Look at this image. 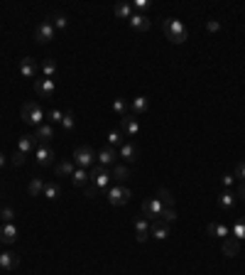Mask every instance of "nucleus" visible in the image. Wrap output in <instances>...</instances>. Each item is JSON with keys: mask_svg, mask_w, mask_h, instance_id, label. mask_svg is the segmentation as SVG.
Masks as SVG:
<instances>
[{"mask_svg": "<svg viewBox=\"0 0 245 275\" xmlns=\"http://www.w3.org/2000/svg\"><path fill=\"white\" fill-rule=\"evenodd\" d=\"M162 32H165V37L169 39L172 45H184L186 42V27L182 25V20H174V17H167L162 20Z\"/></svg>", "mask_w": 245, "mask_h": 275, "instance_id": "obj_1", "label": "nucleus"}, {"mask_svg": "<svg viewBox=\"0 0 245 275\" xmlns=\"http://www.w3.org/2000/svg\"><path fill=\"white\" fill-rule=\"evenodd\" d=\"M22 121L27 123V126H42L45 123V111H42V106H39L37 101H27L25 106H22Z\"/></svg>", "mask_w": 245, "mask_h": 275, "instance_id": "obj_2", "label": "nucleus"}, {"mask_svg": "<svg viewBox=\"0 0 245 275\" xmlns=\"http://www.w3.org/2000/svg\"><path fill=\"white\" fill-rule=\"evenodd\" d=\"M74 162H76L78 167H84V170H91V167L96 165V152H93L89 145H78V147L74 150Z\"/></svg>", "mask_w": 245, "mask_h": 275, "instance_id": "obj_3", "label": "nucleus"}, {"mask_svg": "<svg viewBox=\"0 0 245 275\" xmlns=\"http://www.w3.org/2000/svg\"><path fill=\"white\" fill-rule=\"evenodd\" d=\"M108 192V202L113 204V207H122V204H128L130 202V189L128 187H122V184H115V187H108L106 189Z\"/></svg>", "mask_w": 245, "mask_h": 275, "instance_id": "obj_4", "label": "nucleus"}, {"mask_svg": "<svg viewBox=\"0 0 245 275\" xmlns=\"http://www.w3.org/2000/svg\"><path fill=\"white\" fill-rule=\"evenodd\" d=\"M89 175H91V182H93V187H96V189H108V187H110V179H113V175H110L106 167H101V165H93V167L89 170Z\"/></svg>", "mask_w": 245, "mask_h": 275, "instance_id": "obj_5", "label": "nucleus"}, {"mask_svg": "<svg viewBox=\"0 0 245 275\" xmlns=\"http://www.w3.org/2000/svg\"><path fill=\"white\" fill-rule=\"evenodd\" d=\"M162 209H165V204H162L157 196H152V199H147V202L142 204V216H145L147 221H157L159 214H162Z\"/></svg>", "mask_w": 245, "mask_h": 275, "instance_id": "obj_6", "label": "nucleus"}, {"mask_svg": "<svg viewBox=\"0 0 245 275\" xmlns=\"http://www.w3.org/2000/svg\"><path fill=\"white\" fill-rule=\"evenodd\" d=\"M57 37V30H54V25L49 22V20H45L42 25H39L37 30H34V39L39 45H45V42H52V39Z\"/></svg>", "mask_w": 245, "mask_h": 275, "instance_id": "obj_7", "label": "nucleus"}, {"mask_svg": "<svg viewBox=\"0 0 245 275\" xmlns=\"http://www.w3.org/2000/svg\"><path fill=\"white\" fill-rule=\"evenodd\" d=\"M34 91H37V96H42V98H52L54 94H57V84H54V79H37L34 81Z\"/></svg>", "mask_w": 245, "mask_h": 275, "instance_id": "obj_8", "label": "nucleus"}, {"mask_svg": "<svg viewBox=\"0 0 245 275\" xmlns=\"http://www.w3.org/2000/svg\"><path fill=\"white\" fill-rule=\"evenodd\" d=\"M120 130L125 133V135H138L140 133V121H138V115H133V113H125L120 118Z\"/></svg>", "mask_w": 245, "mask_h": 275, "instance_id": "obj_9", "label": "nucleus"}, {"mask_svg": "<svg viewBox=\"0 0 245 275\" xmlns=\"http://www.w3.org/2000/svg\"><path fill=\"white\" fill-rule=\"evenodd\" d=\"M34 160H37L39 167H49V165L54 162V150L47 147V145H39V147L34 150Z\"/></svg>", "mask_w": 245, "mask_h": 275, "instance_id": "obj_10", "label": "nucleus"}, {"mask_svg": "<svg viewBox=\"0 0 245 275\" xmlns=\"http://www.w3.org/2000/svg\"><path fill=\"white\" fill-rule=\"evenodd\" d=\"M150 239H157V241H165V239H169V224H165V221H152V226H150Z\"/></svg>", "mask_w": 245, "mask_h": 275, "instance_id": "obj_11", "label": "nucleus"}, {"mask_svg": "<svg viewBox=\"0 0 245 275\" xmlns=\"http://www.w3.org/2000/svg\"><path fill=\"white\" fill-rule=\"evenodd\" d=\"M118 155L122 157V160H128V162H135L138 157H140V147H138L135 143H122V145L118 147Z\"/></svg>", "mask_w": 245, "mask_h": 275, "instance_id": "obj_12", "label": "nucleus"}, {"mask_svg": "<svg viewBox=\"0 0 245 275\" xmlns=\"http://www.w3.org/2000/svg\"><path fill=\"white\" fill-rule=\"evenodd\" d=\"M135 239H138V243H145V241H150V221L142 216V219H138L135 221Z\"/></svg>", "mask_w": 245, "mask_h": 275, "instance_id": "obj_13", "label": "nucleus"}, {"mask_svg": "<svg viewBox=\"0 0 245 275\" xmlns=\"http://www.w3.org/2000/svg\"><path fill=\"white\" fill-rule=\"evenodd\" d=\"M0 241L3 243H15L17 241V226H13V224L0 226Z\"/></svg>", "mask_w": 245, "mask_h": 275, "instance_id": "obj_14", "label": "nucleus"}, {"mask_svg": "<svg viewBox=\"0 0 245 275\" xmlns=\"http://www.w3.org/2000/svg\"><path fill=\"white\" fill-rule=\"evenodd\" d=\"M235 202H238V194H235V192H230V189L221 192V196H218V207H221V209H226V211H230V209L235 207Z\"/></svg>", "mask_w": 245, "mask_h": 275, "instance_id": "obj_15", "label": "nucleus"}, {"mask_svg": "<svg viewBox=\"0 0 245 275\" xmlns=\"http://www.w3.org/2000/svg\"><path fill=\"white\" fill-rule=\"evenodd\" d=\"M17 263H20V258L13 251H3V253H0V268H3V270H15Z\"/></svg>", "mask_w": 245, "mask_h": 275, "instance_id": "obj_16", "label": "nucleus"}, {"mask_svg": "<svg viewBox=\"0 0 245 275\" xmlns=\"http://www.w3.org/2000/svg\"><path fill=\"white\" fill-rule=\"evenodd\" d=\"M128 25L135 30V32H147L150 27H152V22L145 17V15H130V20H128Z\"/></svg>", "mask_w": 245, "mask_h": 275, "instance_id": "obj_17", "label": "nucleus"}, {"mask_svg": "<svg viewBox=\"0 0 245 275\" xmlns=\"http://www.w3.org/2000/svg\"><path fill=\"white\" fill-rule=\"evenodd\" d=\"M20 74H22L25 79H32V76L37 74V62H34L32 57H22V59H20Z\"/></svg>", "mask_w": 245, "mask_h": 275, "instance_id": "obj_18", "label": "nucleus"}, {"mask_svg": "<svg viewBox=\"0 0 245 275\" xmlns=\"http://www.w3.org/2000/svg\"><path fill=\"white\" fill-rule=\"evenodd\" d=\"M96 160H98V165L101 167H108V165H115V150L108 145V147H103L98 155H96Z\"/></svg>", "mask_w": 245, "mask_h": 275, "instance_id": "obj_19", "label": "nucleus"}, {"mask_svg": "<svg viewBox=\"0 0 245 275\" xmlns=\"http://www.w3.org/2000/svg\"><path fill=\"white\" fill-rule=\"evenodd\" d=\"M89 179H91V175H89V170H84V167H76V170H74V175H71L74 187H86V184H89Z\"/></svg>", "mask_w": 245, "mask_h": 275, "instance_id": "obj_20", "label": "nucleus"}, {"mask_svg": "<svg viewBox=\"0 0 245 275\" xmlns=\"http://www.w3.org/2000/svg\"><path fill=\"white\" fill-rule=\"evenodd\" d=\"M238 251H240V241L238 239H233V236L223 239V256L233 258V256H238Z\"/></svg>", "mask_w": 245, "mask_h": 275, "instance_id": "obj_21", "label": "nucleus"}, {"mask_svg": "<svg viewBox=\"0 0 245 275\" xmlns=\"http://www.w3.org/2000/svg\"><path fill=\"white\" fill-rule=\"evenodd\" d=\"M37 140H42V143H49L54 138V128L52 123H42V126H37V133H34Z\"/></svg>", "mask_w": 245, "mask_h": 275, "instance_id": "obj_22", "label": "nucleus"}, {"mask_svg": "<svg viewBox=\"0 0 245 275\" xmlns=\"http://www.w3.org/2000/svg\"><path fill=\"white\" fill-rule=\"evenodd\" d=\"M49 202H57L59 196H61V187L57 182H45V192H42Z\"/></svg>", "mask_w": 245, "mask_h": 275, "instance_id": "obj_23", "label": "nucleus"}, {"mask_svg": "<svg viewBox=\"0 0 245 275\" xmlns=\"http://www.w3.org/2000/svg\"><path fill=\"white\" fill-rule=\"evenodd\" d=\"M17 150L25 152V155L32 152V150H37V138H34V135H22L20 143H17Z\"/></svg>", "mask_w": 245, "mask_h": 275, "instance_id": "obj_24", "label": "nucleus"}, {"mask_svg": "<svg viewBox=\"0 0 245 275\" xmlns=\"http://www.w3.org/2000/svg\"><path fill=\"white\" fill-rule=\"evenodd\" d=\"M206 231H209L211 236H218V239H228V236H230V228H228L226 224H216V221H211Z\"/></svg>", "mask_w": 245, "mask_h": 275, "instance_id": "obj_25", "label": "nucleus"}, {"mask_svg": "<svg viewBox=\"0 0 245 275\" xmlns=\"http://www.w3.org/2000/svg\"><path fill=\"white\" fill-rule=\"evenodd\" d=\"M42 192H45V179L42 177H32L30 184H27V194L30 196H39Z\"/></svg>", "mask_w": 245, "mask_h": 275, "instance_id": "obj_26", "label": "nucleus"}, {"mask_svg": "<svg viewBox=\"0 0 245 275\" xmlns=\"http://www.w3.org/2000/svg\"><path fill=\"white\" fill-rule=\"evenodd\" d=\"M130 108H133V115H140V113H145V111L150 108V101H147V96H138V98H133Z\"/></svg>", "mask_w": 245, "mask_h": 275, "instance_id": "obj_27", "label": "nucleus"}, {"mask_svg": "<svg viewBox=\"0 0 245 275\" xmlns=\"http://www.w3.org/2000/svg\"><path fill=\"white\" fill-rule=\"evenodd\" d=\"M230 231H233V239L245 241V216L235 219V221H233V226H230Z\"/></svg>", "mask_w": 245, "mask_h": 275, "instance_id": "obj_28", "label": "nucleus"}, {"mask_svg": "<svg viewBox=\"0 0 245 275\" xmlns=\"http://www.w3.org/2000/svg\"><path fill=\"white\" fill-rule=\"evenodd\" d=\"M113 13H115L118 20H130V15H133V5H128V3H118V5L113 8Z\"/></svg>", "mask_w": 245, "mask_h": 275, "instance_id": "obj_29", "label": "nucleus"}, {"mask_svg": "<svg viewBox=\"0 0 245 275\" xmlns=\"http://www.w3.org/2000/svg\"><path fill=\"white\" fill-rule=\"evenodd\" d=\"M39 69H42V76H45V79H54V74H57V62H54V59H45L42 64H39Z\"/></svg>", "mask_w": 245, "mask_h": 275, "instance_id": "obj_30", "label": "nucleus"}, {"mask_svg": "<svg viewBox=\"0 0 245 275\" xmlns=\"http://www.w3.org/2000/svg\"><path fill=\"white\" fill-rule=\"evenodd\" d=\"M57 175L59 177H71L74 175V162H69V160H61V162H57Z\"/></svg>", "mask_w": 245, "mask_h": 275, "instance_id": "obj_31", "label": "nucleus"}, {"mask_svg": "<svg viewBox=\"0 0 245 275\" xmlns=\"http://www.w3.org/2000/svg\"><path fill=\"white\" fill-rule=\"evenodd\" d=\"M130 177V170L125 165H113V179L115 182H125Z\"/></svg>", "mask_w": 245, "mask_h": 275, "instance_id": "obj_32", "label": "nucleus"}, {"mask_svg": "<svg viewBox=\"0 0 245 275\" xmlns=\"http://www.w3.org/2000/svg\"><path fill=\"white\" fill-rule=\"evenodd\" d=\"M157 199H159L162 204H165V207H172V204H174V196H172V192H169V189H165V187H162V189L157 192Z\"/></svg>", "mask_w": 245, "mask_h": 275, "instance_id": "obj_33", "label": "nucleus"}, {"mask_svg": "<svg viewBox=\"0 0 245 275\" xmlns=\"http://www.w3.org/2000/svg\"><path fill=\"white\" fill-rule=\"evenodd\" d=\"M159 219L165 221V224H174L177 221V211L172 207H165V209H162V214H159Z\"/></svg>", "mask_w": 245, "mask_h": 275, "instance_id": "obj_34", "label": "nucleus"}, {"mask_svg": "<svg viewBox=\"0 0 245 275\" xmlns=\"http://www.w3.org/2000/svg\"><path fill=\"white\" fill-rule=\"evenodd\" d=\"M52 25H54V30H64L66 25H69V17L66 15H61V13H57V15H52V20H49Z\"/></svg>", "mask_w": 245, "mask_h": 275, "instance_id": "obj_35", "label": "nucleus"}, {"mask_svg": "<svg viewBox=\"0 0 245 275\" xmlns=\"http://www.w3.org/2000/svg\"><path fill=\"white\" fill-rule=\"evenodd\" d=\"M122 143H125V140H122V133H120V130H110V133H108V145H110V147H113V145L120 147Z\"/></svg>", "mask_w": 245, "mask_h": 275, "instance_id": "obj_36", "label": "nucleus"}, {"mask_svg": "<svg viewBox=\"0 0 245 275\" xmlns=\"http://www.w3.org/2000/svg\"><path fill=\"white\" fill-rule=\"evenodd\" d=\"M113 111H115V113H118V115L122 118V115L128 113V103L122 101V98H115V101H113Z\"/></svg>", "mask_w": 245, "mask_h": 275, "instance_id": "obj_37", "label": "nucleus"}, {"mask_svg": "<svg viewBox=\"0 0 245 275\" xmlns=\"http://www.w3.org/2000/svg\"><path fill=\"white\" fill-rule=\"evenodd\" d=\"M61 126H64L66 130H74V128H76V121H74V113H71V111H66V113H64Z\"/></svg>", "mask_w": 245, "mask_h": 275, "instance_id": "obj_38", "label": "nucleus"}, {"mask_svg": "<svg viewBox=\"0 0 245 275\" xmlns=\"http://www.w3.org/2000/svg\"><path fill=\"white\" fill-rule=\"evenodd\" d=\"M233 177H235L238 182H245V162H238V165H235V170H233Z\"/></svg>", "mask_w": 245, "mask_h": 275, "instance_id": "obj_39", "label": "nucleus"}, {"mask_svg": "<svg viewBox=\"0 0 245 275\" xmlns=\"http://www.w3.org/2000/svg\"><path fill=\"white\" fill-rule=\"evenodd\" d=\"M0 216H3V221H5V224H10V221L15 219V211H13V207H3V209H0Z\"/></svg>", "mask_w": 245, "mask_h": 275, "instance_id": "obj_40", "label": "nucleus"}, {"mask_svg": "<svg viewBox=\"0 0 245 275\" xmlns=\"http://www.w3.org/2000/svg\"><path fill=\"white\" fill-rule=\"evenodd\" d=\"M47 118H49L52 123H61V118H64V113H61L59 108H52V111L47 113Z\"/></svg>", "mask_w": 245, "mask_h": 275, "instance_id": "obj_41", "label": "nucleus"}, {"mask_svg": "<svg viewBox=\"0 0 245 275\" xmlns=\"http://www.w3.org/2000/svg\"><path fill=\"white\" fill-rule=\"evenodd\" d=\"M22 162H25V152L15 150V152H13V165H22Z\"/></svg>", "mask_w": 245, "mask_h": 275, "instance_id": "obj_42", "label": "nucleus"}, {"mask_svg": "<svg viewBox=\"0 0 245 275\" xmlns=\"http://www.w3.org/2000/svg\"><path fill=\"white\" fill-rule=\"evenodd\" d=\"M133 8H135V10H147V8H150V0H135Z\"/></svg>", "mask_w": 245, "mask_h": 275, "instance_id": "obj_43", "label": "nucleus"}, {"mask_svg": "<svg viewBox=\"0 0 245 275\" xmlns=\"http://www.w3.org/2000/svg\"><path fill=\"white\" fill-rule=\"evenodd\" d=\"M206 30H209V32H218V30H221V22H218V20H209V22H206Z\"/></svg>", "mask_w": 245, "mask_h": 275, "instance_id": "obj_44", "label": "nucleus"}, {"mask_svg": "<svg viewBox=\"0 0 245 275\" xmlns=\"http://www.w3.org/2000/svg\"><path fill=\"white\" fill-rule=\"evenodd\" d=\"M221 182H223L226 187H233V182H235V177H233V175H223V177H221Z\"/></svg>", "mask_w": 245, "mask_h": 275, "instance_id": "obj_45", "label": "nucleus"}, {"mask_svg": "<svg viewBox=\"0 0 245 275\" xmlns=\"http://www.w3.org/2000/svg\"><path fill=\"white\" fill-rule=\"evenodd\" d=\"M238 196L245 202V182H240V184H238Z\"/></svg>", "mask_w": 245, "mask_h": 275, "instance_id": "obj_46", "label": "nucleus"}, {"mask_svg": "<svg viewBox=\"0 0 245 275\" xmlns=\"http://www.w3.org/2000/svg\"><path fill=\"white\" fill-rule=\"evenodd\" d=\"M86 196H89V199H93V196H96V187H86Z\"/></svg>", "mask_w": 245, "mask_h": 275, "instance_id": "obj_47", "label": "nucleus"}, {"mask_svg": "<svg viewBox=\"0 0 245 275\" xmlns=\"http://www.w3.org/2000/svg\"><path fill=\"white\" fill-rule=\"evenodd\" d=\"M3 165H5V155H3V152H0V167H3Z\"/></svg>", "mask_w": 245, "mask_h": 275, "instance_id": "obj_48", "label": "nucleus"}]
</instances>
